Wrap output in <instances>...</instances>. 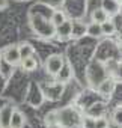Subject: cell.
<instances>
[{"instance_id": "cell-1", "label": "cell", "mask_w": 122, "mask_h": 128, "mask_svg": "<svg viewBox=\"0 0 122 128\" xmlns=\"http://www.w3.org/2000/svg\"><path fill=\"white\" fill-rule=\"evenodd\" d=\"M64 66H65L64 56H60V54H51L45 59V71H47V74H50L53 77L59 76Z\"/></svg>"}, {"instance_id": "cell-2", "label": "cell", "mask_w": 122, "mask_h": 128, "mask_svg": "<svg viewBox=\"0 0 122 128\" xmlns=\"http://www.w3.org/2000/svg\"><path fill=\"white\" fill-rule=\"evenodd\" d=\"M3 60L11 66H15L21 62V56H20V50H18V45H12V47H8L3 54H2Z\"/></svg>"}, {"instance_id": "cell-3", "label": "cell", "mask_w": 122, "mask_h": 128, "mask_svg": "<svg viewBox=\"0 0 122 128\" xmlns=\"http://www.w3.org/2000/svg\"><path fill=\"white\" fill-rule=\"evenodd\" d=\"M114 89H116V80L114 78H104L96 88L98 94L101 96H106V98H110L112 94L114 92Z\"/></svg>"}, {"instance_id": "cell-4", "label": "cell", "mask_w": 122, "mask_h": 128, "mask_svg": "<svg viewBox=\"0 0 122 128\" xmlns=\"http://www.w3.org/2000/svg\"><path fill=\"white\" fill-rule=\"evenodd\" d=\"M54 35H56L59 39L72 38V21H71V20H65L62 24H59V26L56 27Z\"/></svg>"}, {"instance_id": "cell-5", "label": "cell", "mask_w": 122, "mask_h": 128, "mask_svg": "<svg viewBox=\"0 0 122 128\" xmlns=\"http://www.w3.org/2000/svg\"><path fill=\"white\" fill-rule=\"evenodd\" d=\"M12 113H14V106L11 104H6L0 108V128H9Z\"/></svg>"}, {"instance_id": "cell-6", "label": "cell", "mask_w": 122, "mask_h": 128, "mask_svg": "<svg viewBox=\"0 0 122 128\" xmlns=\"http://www.w3.org/2000/svg\"><path fill=\"white\" fill-rule=\"evenodd\" d=\"M119 5H120L119 0H102V6L101 8L108 14V17H113V15L118 14Z\"/></svg>"}, {"instance_id": "cell-7", "label": "cell", "mask_w": 122, "mask_h": 128, "mask_svg": "<svg viewBox=\"0 0 122 128\" xmlns=\"http://www.w3.org/2000/svg\"><path fill=\"white\" fill-rule=\"evenodd\" d=\"M26 124V119H24V114L18 110H14L12 113V118H11V125L9 128H23Z\"/></svg>"}, {"instance_id": "cell-8", "label": "cell", "mask_w": 122, "mask_h": 128, "mask_svg": "<svg viewBox=\"0 0 122 128\" xmlns=\"http://www.w3.org/2000/svg\"><path fill=\"white\" fill-rule=\"evenodd\" d=\"M21 68L27 72H32L38 68V59H35V56H29L26 59H21Z\"/></svg>"}, {"instance_id": "cell-9", "label": "cell", "mask_w": 122, "mask_h": 128, "mask_svg": "<svg viewBox=\"0 0 122 128\" xmlns=\"http://www.w3.org/2000/svg\"><path fill=\"white\" fill-rule=\"evenodd\" d=\"M108 18H110L108 14H107L102 8H98V9L92 11V14H90V20H92L94 23H98V24H102V23L107 21Z\"/></svg>"}, {"instance_id": "cell-10", "label": "cell", "mask_w": 122, "mask_h": 128, "mask_svg": "<svg viewBox=\"0 0 122 128\" xmlns=\"http://www.w3.org/2000/svg\"><path fill=\"white\" fill-rule=\"evenodd\" d=\"M86 35L92 36V38H101L102 36V30H101V24L98 23H90L86 26Z\"/></svg>"}, {"instance_id": "cell-11", "label": "cell", "mask_w": 122, "mask_h": 128, "mask_svg": "<svg viewBox=\"0 0 122 128\" xmlns=\"http://www.w3.org/2000/svg\"><path fill=\"white\" fill-rule=\"evenodd\" d=\"M104 112H106L104 104L102 102H96V104L90 106V108L88 110V116H90V118H100V116L104 114Z\"/></svg>"}, {"instance_id": "cell-12", "label": "cell", "mask_w": 122, "mask_h": 128, "mask_svg": "<svg viewBox=\"0 0 122 128\" xmlns=\"http://www.w3.org/2000/svg\"><path fill=\"white\" fill-rule=\"evenodd\" d=\"M101 30H102V36H112L116 32V24L112 20H107L101 24Z\"/></svg>"}, {"instance_id": "cell-13", "label": "cell", "mask_w": 122, "mask_h": 128, "mask_svg": "<svg viewBox=\"0 0 122 128\" xmlns=\"http://www.w3.org/2000/svg\"><path fill=\"white\" fill-rule=\"evenodd\" d=\"M86 33V24H83L82 21H72V36L80 38Z\"/></svg>"}, {"instance_id": "cell-14", "label": "cell", "mask_w": 122, "mask_h": 128, "mask_svg": "<svg viewBox=\"0 0 122 128\" xmlns=\"http://www.w3.org/2000/svg\"><path fill=\"white\" fill-rule=\"evenodd\" d=\"M18 50H20V56H21V59H26V57L35 54V48H33L30 44H21V45H18Z\"/></svg>"}, {"instance_id": "cell-15", "label": "cell", "mask_w": 122, "mask_h": 128, "mask_svg": "<svg viewBox=\"0 0 122 128\" xmlns=\"http://www.w3.org/2000/svg\"><path fill=\"white\" fill-rule=\"evenodd\" d=\"M112 122L116 126L122 128V106H119V107H116L113 110V113H112Z\"/></svg>"}, {"instance_id": "cell-16", "label": "cell", "mask_w": 122, "mask_h": 128, "mask_svg": "<svg viewBox=\"0 0 122 128\" xmlns=\"http://www.w3.org/2000/svg\"><path fill=\"white\" fill-rule=\"evenodd\" d=\"M65 20H66V15H65L62 11H54L53 15H51V24H53L54 27H57L59 24H62Z\"/></svg>"}, {"instance_id": "cell-17", "label": "cell", "mask_w": 122, "mask_h": 128, "mask_svg": "<svg viewBox=\"0 0 122 128\" xmlns=\"http://www.w3.org/2000/svg\"><path fill=\"white\" fill-rule=\"evenodd\" d=\"M94 128H108V120H107L104 116L95 118V120H94Z\"/></svg>"}, {"instance_id": "cell-18", "label": "cell", "mask_w": 122, "mask_h": 128, "mask_svg": "<svg viewBox=\"0 0 122 128\" xmlns=\"http://www.w3.org/2000/svg\"><path fill=\"white\" fill-rule=\"evenodd\" d=\"M8 8V0H0V11Z\"/></svg>"}, {"instance_id": "cell-19", "label": "cell", "mask_w": 122, "mask_h": 128, "mask_svg": "<svg viewBox=\"0 0 122 128\" xmlns=\"http://www.w3.org/2000/svg\"><path fill=\"white\" fill-rule=\"evenodd\" d=\"M48 128H62V126H60L57 122H54V124H50V125H48Z\"/></svg>"}, {"instance_id": "cell-20", "label": "cell", "mask_w": 122, "mask_h": 128, "mask_svg": "<svg viewBox=\"0 0 122 128\" xmlns=\"http://www.w3.org/2000/svg\"><path fill=\"white\" fill-rule=\"evenodd\" d=\"M118 15H120V17H122V3L119 5V11H118Z\"/></svg>"}, {"instance_id": "cell-21", "label": "cell", "mask_w": 122, "mask_h": 128, "mask_svg": "<svg viewBox=\"0 0 122 128\" xmlns=\"http://www.w3.org/2000/svg\"><path fill=\"white\" fill-rule=\"evenodd\" d=\"M119 50H120V53H122V42H120V47H119Z\"/></svg>"}, {"instance_id": "cell-22", "label": "cell", "mask_w": 122, "mask_h": 128, "mask_svg": "<svg viewBox=\"0 0 122 128\" xmlns=\"http://www.w3.org/2000/svg\"><path fill=\"white\" fill-rule=\"evenodd\" d=\"M2 59H3V57H2V53H0V62H2Z\"/></svg>"}]
</instances>
